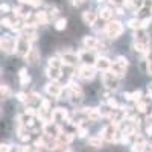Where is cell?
Masks as SVG:
<instances>
[{
  "mask_svg": "<svg viewBox=\"0 0 152 152\" xmlns=\"http://www.w3.org/2000/svg\"><path fill=\"white\" fill-rule=\"evenodd\" d=\"M149 24H151V18H143L142 20V29L145 31L146 28H149Z\"/></svg>",
  "mask_w": 152,
  "mask_h": 152,
  "instance_id": "32",
  "label": "cell"
},
{
  "mask_svg": "<svg viewBox=\"0 0 152 152\" xmlns=\"http://www.w3.org/2000/svg\"><path fill=\"white\" fill-rule=\"evenodd\" d=\"M111 66H113V62H111L108 58H105V56H99V58L94 59V67H96L97 70L110 72V70H111Z\"/></svg>",
  "mask_w": 152,
  "mask_h": 152,
  "instance_id": "10",
  "label": "cell"
},
{
  "mask_svg": "<svg viewBox=\"0 0 152 152\" xmlns=\"http://www.w3.org/2000/svg\"><path fill=\"white\" fill-rule=\"evenodd\" d=\"M97 20V14L94 11H84L82 12V21L87 24V26H93Z\"/></svg>",
  "mask_w": 152,
  "mask_h": 152,
  "instance_id": "15",
  "label": "cell"
},
{
  "mask_svg": "<svg viewBox=\"0 0 152 152\" xmlns=\"http://www.w3.org/2000/svg\"><path fill=\"white\" fill-rule=\"evenodd\" d=\"M67 28V20L66 18H59L55 21V29L56 31H64Z\"/></svg>",
  "mask_w": 152,
  "mask_h": 152,
  "instance_id": "26",
  "label": "cell"
},
{
  "mask_svg": "<svg viewBox=\"0 0 152 152\" xmlns=\"http://www.w3.org/2000/svg\"><path fill=\"white\" fill-rule=\"evenodd\" d=\"M97 2H99V3H102V2H105V0H97Z\"/></svg>",
  "mask_w": 152,
  "mask_h": 152,
  "instance_id": "42",
  "label": "cell"
},
{
  "mask_svg": "<svg viewBox=\"0 0 152 152\" xmlns=\"http://www.w3.org/2000/svg\"><path fill=\"white\" fill-rule=\"evenodd\" d=\"M111 2H113L114 5H117V6H122V5L126 3V0H111Z\"/></svg>",
  "mask_w": 152,
  "mask_h": 152,
  "instance_id": "35",
  "label": "cell"
},
{
  "mask_svg": "<svg viewBox=\"0 0 152 152\" xmlns=\"http://www.w3.org/2000/svg\"><path fill=\"white\" fill-rule=\"evenodd\" d=\"M84 113L87 114V117H88V120H91V122H96V120H99L100 119V110H97V108H84Z\"/></svg>",
  "mask_w": 152,
  "mask_h": 152,
  "instance_id": "16",
  "label": "cell"
},
{
  "mask_svg": "<svg viewBox=\"0 0 152 152\" xmlns=\"http://www.w3.org/2000/svg\"><path fill=\"white\" fill-rule=\"evenodd\" d=\"M9 96H11V90L8 88V85H2V97L8 99Z\"/></svg>",
  "mask_w": 152,
  "mask_h": 152,
  "instance_id": "28",
  "label": "cell"
},
{
  "mask_svg": "<svg viewBox=\"0 0 152 152\" xmlns=\"http://www.w3.org/2000/svg\"><path fill=\"white\" fill-rule=\"evenodd\" d=\"M149 117H151V119H152V113H151V114H149Z\"/></svg>",
  "mask_w": 152,
  "mask_h": 152,
  "instance_id": "43",
  "label": "cell"
},
{
  "mask_svg": "<svg viewBox=\"0 0 152 152\" xmlns=\"http://www.w3.org/2000/svg\"><path fill=\"white\" fill-rule=\"evenodd\" d=\"M108 107L111 108V110H116V108H119V104H117V100L116 99H108Z\"/></svg>",
  "mask_w": 152,
  "mask_h": 152,
  "instance_id": "29",
  "label": "cell"
},
{
  "mask_svg": "<svg viewBox=\"0 0 152 152\" xmlns=\"http://www.w3.org/2000/svg\"><path fill=\"white\" fill-rule=\"evenodd\" d=\"M148 94H149V96H152V88H151V90H148Z\"/></svg>",
  "mask_w": 152,
  "mask_h": 152,
  "instance_id": "41",
  "label": "cell"
},
{
  "mask_svg": "<svg viewBox=\"0 0 152 152\" xmlns=\"http://www.w3.org/2000/svg\"><path fill=\"white\" fill-rule=\"evenodd\" d=\"M31 50H32V47H31V43H29V41H26L24 38H20V40H18V43H17V52H18V55L26 58V56L29 55V52H31Z\"/></svg>",
  "mask_w": 152,
  "mask_h": 152,
  "instance_id": "11",
  "label": "cell"
},
{
  "mask_svg": "<svg viewBox=\"0 0 152 152\" xmlns=\"http://www.w3.org/2000/svg\"><path fill=\"white\" fill-rule=\"evenodd\" d=\"M87 132H88V129L87 128H82V126H79V131H78V137H85L87 135Z\"/></svg>",
  "mask_w": 152,
  "mask_h": 152,
  "instance_id": "31",
  "label": "cell"
},
{
  "mask_svg": "<svg viewBox=\"0 0 152 152\" xmlns=\"http://www.w3.org/2000/svg\"><path fill=\"white\" fill-rule=\"evenodd\" d=\"M96 70L97 69L94 66H91V64H84V66H81L78 69V76L82 78V79H85V81H90V79H93L96 76Z\"/></svg>",
  "mask_w": 152,
  "mask_h": 152,
  "instance_id": "6",
  "label": "cell"
},
{
  "mask_svg": "<svg viewBox=\"0 0 152 152\" xmlns=\"http://www.w3.org/2000/svg\"><path fill=\"white\" fill-rule=\"evenodd\" d=\"M47 76L52 81H58L61 76H62V73H61V69H55V67H49V70H47Z\"/></svg>",
  "mask_w": 152,
  "mask_h": 152,
  "instance_id": "19",
  "label": "cell"
},
{
  "mask_svg": "<svg viewBox=\"0 0 152 152\" xmlns=\"http://www.w3.org/2000/svg\"><path fill=\"white\" fill-rule=\"evenodd\" d=\"M102 81H104V85L110 88V90H116L119 87V78L113 72H105L102 76Z\"/></svg>",
  "mask_w": 152,
  "mask_h": 152,
  "instance_id": "7",
  "label": "cell"
},
{
  "mask_svg": "<svg viewBox=\"0 0 152 152\" xmlns=\"http://www.w3.org/2000/svg\"><path fill=\"white\" fill-rule=\"evenodd\" d=\"M88 145L94 149H99V148H102V138L100 137H91V138H88Z\"/></svg>",
  "mask_w": 152,
  "mask_h": 152,
  "instance_id": "23",
  "label": "cell"
},
{
  "mask_svg": "<svg viewBox=\"0 0 152 152\" xmlns=\"http://www.w3.org/2000/svg\"><path fill=\"white\" fill-rule=\"evenodd\" d=\"M62 59L59 56H50L49 58V67H55V69H61Z\"/></svg>",
  "mask_w": 152,
  "mask_h": 152,
  "instance_id": "22",
  "label": "cell"
},
{
  "mask_svg": "<svg viewBox=\"0 0 152 152\" xmlns=\"http://www.w3.org/2000/svg\"><path fill=\"white\" fill-rule=\"evenodd\" d=\"M149 41H151V38L143 29L137 31L134 35V41H132L134 50L135 52H140V53H148L149 52Z\"/></svg>",
  "mask_w": 152,
  "mask_h": 152,
  "instance_id": "1",
  "label": "cell"
},
{
  "mask_svg": "<svg viewBox=\"0 0 152 152\" xmlns=\"http://www.w3.org/2000/svg\"><path fill=\"white\" fill-rule=\"evenodd\" d=\"M20 2H21V3H29V5H31L32 0H20Z\"/></svg>",
  "mask_w": 152,
  "mask_h": 152,
  "instance_id": "40",
  "label": "cell"
},
{
  "mask_svg": "<svg viewBox=\"0 0 152 152\" xmlns=\"http://www.w3.org/2000/svg\"><path fill=\"white\" fill-rule=\"evenodd\" d=\"M62 59V64H66V66H75L76 62L79 61V55H76V53H72V52H64L61 56Z\"/></svg>",
  "mask_w": 152,
  "mask_h": 152,
  "instance_id": "14",
  "label": "cell"
},
{
  "mask_svg": "<svg viewBox=\"0 0 152 152\" xmlns=\"http://www.w3.org/2000/svg\"><path fill=\"white\" fill-rule=\"evenodd\" d=\"M82 44H84V47L87 49V50H94V49H104V44L100 43L97 38H94V37H88V35H85L84 38H82Z\"/></svg>",
  "mask_w": 152,
  "mask_h": 152,
  "instance_id": "8",
  "label": "cell"
},
{
  "mask_svg": "<svg viewBox=\"0 0 152 152\" xmlns=\"http://www.w3.org/2000/svg\"><path fill=\"white\" fill-rule=\"evenodd\" d=\"M117 134H119V131H117V125L111 123V125L104 126L102 131H100V135H99V137H100V138H104V140H107V142H113V140H116Z\"/></svg>",
  "mask_w": 152,
  "mask_h": 152,
  "instance_id": "5",
  "label": "cell"
},
{
  "mask_svg": "<svg viewBox=\"0 0 152 152\" xmlns=\"http://www.w3.org/2000/svg\"><path fill=\"white\" fill-rule=\"evenodd\" d=\"M46 91L49 96H52V97H59L61 93H62V87L58 81H52V82H49L46 85Z\"/></svg>",
  "mask_w": 152,
  "mask_h": 152,
  "instance_id": "9",
  "label": "cell"
},
{
  "mask_svg": "<svg viewBox=\"0 0 152 152\" xmlns=\"http://www.w3.org/2000/svg\"><path fill=\"white\" fill-rule=\"evenodd\" d=\"M113 14H114V11L111 8H102V9L99 11V17L102 18V20H111Z\"/></svg>",
  "mask_w": 152,
  "mask_h": 152,
  "instance_id": "20",
  "label": "cell"
},
{
  "mask_svg": "<svg viewBox=\"0 0 152 152\" xmlns=\"http://www.w3.org/2000/svg\"><path fill=\"white\" fill-rule=\"evenodd\" d=\"M64 120H67V122L70 120L66 108H55L52 111V122L56 123V122H64Z\"/></svg>",
  "mask_w": 152,
  "mask_h": 152,
  "instance_id": "12",
  "label": "cell"
},
{
  "mask_svg": "<svg viewBox=\"0 0 152 152\" xmlns=\"http://www.w3.org/2000/svg\"><path fill=\"white\" fill-rule=\"evenodd\" d=\"M78 55H79V59L85 61V64H88V62H90V61H93V56H91V53L88 52L87 49H85V50H82V52H79Z\"/></svg>",
  "mask_w": 152,
  "mask_h": 152,
  "instance_id": "25",
  "label": "cell"
},
{
  "mask_svg": "<svg viewBox=\"0 0 152 152\" xmlns=\"http://www.w3.org/2000/svg\"><path fill=\"white\" fill-rule=\"evenodd\" d=\"M126 67H128V59L125 56H117L116 61H113V66H111L110 72H113L117 78H122V76H125Z\"/></svg>",
  "mask_w": 152,
  "mask_h": 152,
  "instance_id": "4",
  "label": "cell"
},
{
  "mask_svg": "<svg viewBox=\"0 0 152 152\" xmlns=\"http://www.w3.org/2000/svg\"><path fill=\"white\" fill-rule=\"evenodd\" d=\"M125 97L128 100H132V102H138V100H142V91H132V93H125Z\"/></svg>",
  "mask_w": 152,
  "mask_h": 152,
  "instance_id": "21",
  "label": "cell"
},
{
  "mask_svg": "<svg viewBox=\"0 0 152 152\" xmlns=\"http://www.w3.org/2000/svg\"><path fill=\"white\" fill-rule=\"evenodd\" d=\"M38 5H41V0H32L31 2V6H38Z\"/></svg>",
  "mask_w": 152,
  "mask_h": 152,
  "instance_id": "37",
  "label": "cell"
},
{
  "mask_svg": "<svg viewBox=\"0 0 152 152\" xmlns=\"http://www.w3.org/2000/svg\"><path fill=\"white\" fill-rule=\"evenodd\" d=\"M135 108H137V111H140V113H146L148 111V104L145 102V100H138V102L135 104Z\"/></svg>",
  "mask_w": 152,
  "mask_h": 152,
  "instance_id": "27",
  "label": "cell"
},
{
  "mask_svg": "<svg viewBox=\"0 0 152 152\" xmlns=\"http://www.w3.org/2000/svg\"><path fill=\"white\" fill-rule=\"evenodd\" d=\"M17 43L18 40L14 37H11L8 34L2 35V40H0V46H2V50L5 53H12V52H17Z\"/></svg>",
  "mask_w": 152,
  "mask_h": 152,
  "instance_id": "3",
  "label": "cell"
},
{
  "mask_svg": "<svg viewBox=\"0 0 152 152\" xmlns=\"http://www.w3.org/2000/svg\"><path fill=\"white\" fill-rule=\"evenodd\" d=\"M18 152H31V151H29V146H20Z\"/></svg>",
  "mask_w": 152,
  "mask_h": 152,
  "instance_id": "36",
  "label": "cell"
},
{
  "mask_svg": "<svg viewBox=\"0 0 152 152\" xmlns=\"http://www.w3.org/2000/svg\"><path fill=\"white\" fill-rule=\"evenodd\" d=\"M2 24H3V26H6V28H12V24H14V23H12L11 18L5 17V18H2Z\"/></svg>",
  "mask_w": 152,
  "mask_h": 152,
  "instance_id": "30",
  "label": "cell"
},
{
  "mask_svg": "<svg viewBox=\"0 0 152 152\" xmlns=\"http://www.w3.org/2000/svg\"><path fill=\"white\" fill-rule=\"evenodd\" d=\"M116 11H117V14H119V15H122V14H125V12H123V9H122L120 6H119V8H117Z\"/></svg>",
  "mask_w": 152,
  "mask_h": 152,
  "instance_id": "39",
  "label": "cell"
},
{
  "mask_svg": "<svg viewBox=\"0 0 152 152\" xmlns=\"http://www.w3.org/2000/svg\"><path fill=\"white\" fill-rule=\"evenodd\" d=\"M35 152H38V151H35Z\"/></svg>",
  "mask_w": 152,
  "mask_h": 152,
  "instance_id": "44",
  "label": "cell"
},
{
  "mask_svg": "<svg viewBox=\"0 0 152 152\" xmlns=\"http://www.w3.org/2000/svg\"><path fill=\"white\" fill-rule=\"evenodd\" d=\"M105 35L110 38V40H116V38H119L123 32V26H122V23L117 21V20H113V21H108L107 23V26L104 29Z\"/></svg>",
  "mask_w": 152,
  "mask_h": 152,
  "instance_id": "2",
  "label": "cell"
},
{
  "mask_svg": "<svg viewBox=\"0 0 152 152\" xmlns=\"http://www.w3.org/2000/svg\"><path fill=\"white\" fill-rule=\"evenodd\" d=\"M146 148H148L146 140H145L142 135H137V137H135V142L132 143V148H131L132 152H145Z\"/></svg>",
  "mask_w": 152,
  "mask_h": 152,
  "instance_id": "13",
  "label": "cell"
},
{
  "mask_svg": "<svg viewBox=\"0 0 152 152\" xmlns=\"http://www.w3.org/2000/svg\"><path fill=\"white\" fill-rule=\"evenodd\" d=\"M49 18H50V15L46 11H38L35 14V23L37 24H46L49 21Z\"/></svg>",
  "mask_w": 152,
  "mask_h": 152,
  "instance_id": "18",
  "label": "cell"
},
{
  "mask_svg": "<svg viewBox=\"0 0 152 152\" xmlns=\"http://www.w3.org/2000/svg\"><path fill=\"white\" fill-rule=\"evenodd\" d=\"M128 26L132 29V31H142V20L138 18H132L128 21Z\"/></svg>",
  "mask_w": 152,
  "mask_h": 152,
  "instance_id": "24",
  "label": "cell"
},
{
  "mask_svg": "<svg viewBox=\"0 0 152 152\" xmlns=\"http://www.w3.org/2000/svg\"><path fill=\"white\" fill-rule=\"evenodd\" d=\"M11 151V146L8 143H2V152H9Z\"/></svg>",
  "mask_w": 152,
  "mask_h": 152,
  "instance_id": "34",
  "label": "cell"
},
{
  "mask_svg": "<svg viewBox=\"0 0 152 152\" xmlns=\"http://www.w3.org/2000/svg\"><path fill=\"white\" fill-rule=\"evenodd\" d=\"M26 114H29V116H35V108H32V107H29V108H26V111H24Z\"/></svg>",
  "mask_w": 152,
  "mask_h": 152,
  "instance_id": "33",
  "label": "cell"
},
{
  "mask_svg": "<svg viewBox=\"0 0 152 152\" xmlns=\"http://www.w3.org/2000/svg\"><path fill=\"white\" fill-rule=\"evenodd\" d=\"M26 61L29 62L31 66H35V64H38V61H40V50H38V49H35V47H32V50L29 52V55L26 56Z\"/></svg>",
  "mask_w": 152,
  "mask_h": 152,
  "instance_id": "17",
  "label": "cell"
},
{
  "mask_svg": "<svg viewBox=\"0 0 152 152\" xmlns=\"http://www.w3.org/2000/svg\"><path fill=\"white\" fill-rule=\"evenodd\" d=\"M0 9H2V12H8L9 11V6L8 5H2V8H0Z\"/></svg>",
  "mask_w": 152,
  "mask_h": 152,
  "instance_id": "38",
  "label": "cell"
}]
</instances>
